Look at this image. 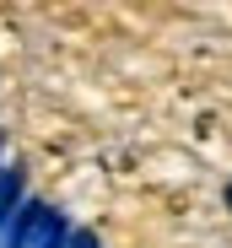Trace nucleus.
I'll use <instances>...</instances> for the list:
<instances>
[{
  "label": "nucleus",
  "mask_w": 232,
  "mask_h": 248,
  "mask_svg": "<svg viewBox=\"0 0 232 248\" xmlns=\"http://www.w3.org/2000/svg\"><path fill=\"white\" fill-rule=\"evenodd\" d=\"M49 221V211L44 205H22V216L6 227V248H32V237H38V227Z\"/></svg>",
  "instance_id": "obj_1"
},
{
  "label": "nucleus",
  "mask_w": 232,
  "mask_h": 248,
  "mask_svg": "<svg viewBox=\"0 0 232 248\" xmlns=\"http://www.w3.org/2000/svg\"><path fill=\"white\" fill-rule=\"evenodd\" d=\"M16 200H22V173H0V232L11 227V211H16Z\"/></svg>",
  "instance_id": "obj_2"
},
{
  "label": "nucleus",
  "mask_w": 232,
  "mask_h": 248,
  "mask_svg": "<svg viewBox=\"0 0 232 248\" xmlns=\"http://www.w3.org/2000/svg\"><path fill=\"white\" fill-rule=\"evenodd\" d=\"M32 248H70V227H65L60 216H49L44 227H38V237H32Z\"/></svg>",
  "instance_id": "obj_3"
},
{
  "label": "nucleus",
  "mask_w": 232,
  "mask_h": 248,
  "mask_svg": "<svg viewBox=\"0 0 232 248\" xmlns=\"http://www.w3.org/2000/svg\"><path fill=\"white\" fill-rule=\"evenodd\" d=\"M70 248H103V243H97L92 232H76V237H70Z\"/></svg>",
  "instance_id": "obj_4"
},
{
  "label": "nucleus",
  "mask_w": 232,
  "mask_h": 248,
  "mask_svg": "<svg viewBox=\"0 0 232 248\" xmlns=\"http://www.w3.org/2000/svg\"><path fill=\"white\" fill-rule=\"evenodd\" d=\"M227 205H232V189H227Z\"/></svg>",
  "instance_id": "obj_5"
}]
</instances>
